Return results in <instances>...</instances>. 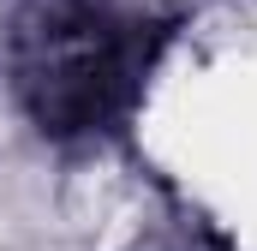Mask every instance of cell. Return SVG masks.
<instances>
[{
  "label": "cell",
  "mask_w": 257,
  "mask_h": 251,
  "mask_svg": "<svg viewBox=\"0 0 257 251\" xmlns=\"http://www.w3.org/2000/svg\"><path fill=\"white\" fill-rule=\"evenodd\" d=\"M150 60L144 36L114 18H78L42 48V60L24 78L30 120L54 138H78L120 120L138 90V72Z\"/></svg>",
  "instance_id": "obj_1"
}]
</instances>
